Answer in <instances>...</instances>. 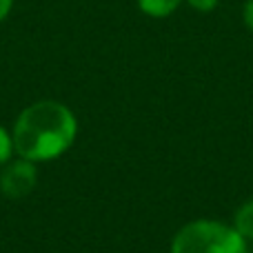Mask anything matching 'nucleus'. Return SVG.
<instances>
[{
    "instance_id": "423d86ee",
    "label": "nucleus",
    "mask_w": 253,
    "mask_h": 253,
    "mask_svg": "<svg viewBox=\"0 0 253 253\" xmlns=\"http://www.w3.org/2000/svg\"><path fill=\"white\" fill-rule=\"evenodd\" d=\"M11 153H13V138L11 133H7L4 126H0V167L11 160Z\"/></svg>"
},
{
    "instance_id": "39448f33",
    "label": "nucleus",
    "mask_w": 253,
    "mask_h": 253,
    "mask_svg": "<svg viewBox=\"0 0 253 253\" xmlns=\"http://www.w3.org/2000/svg\"><path fill=\"white\" fill-rule=\"evenodd\" d=\"M180 2L182 0H138V7L151 18H167L180 7Z\"/></svg>"
},
{
    "instance_id": "f257e3e1",
    "label": "nucleus",
    "mask_w": 253,
    "mask_h": 253,
    "mask_svg": "<svg viewBox=\"0 0 253 253\" xmlns=\"http://www.w3.org/2000/svg\"><path fill=\"white\" fill-rule=\"evenodd\" d=\"M78 135L74 111L56 100L29 105L13 125V151L31 162H47L67 153Z\"/></svg>"
},
{
    "instance_id": "6e6552de",
    "label": "nucleus",
    "mask_w": 253,
    "mask_h": 253,
    "mask_svg": "<svg viewBox=\"0 0 253 253\" xmlns=\"http://www.w3.org/2000/svg\"><path fill=\"white\" fill-rule=\"evenodd\" d=\"M242 18H245V25L247 29L253 34V0H249V2L245 4V11H242Z\"/></svg>"
},
{
    "instance_id": "20e7f679",
    "label": "nucleus",
    "mask_w": 253,
    "mask_h": 253,
    "mask_svg": "<svg viewBox=\"0 0 253 253\" xmlns=\"http://www.w3.org/2000/svg\"><path fill=\"white\" fill-rule=\"evenodd\" d=\"M233 229L247 242L253 240V200H247L245 205L238 207L236 215H233Z\"/></svg>"
},
{
    "instance_id": "1a4fd4ad",
    "label": "nucleus",
    "mask_w": 253,
    "mask_h": 253,
    "mask_svg": "<svg viewBox=\"0 0 253 253\" xmlns=\"http://www.w3.org/2000/svg\"><path fill=\"white\" fill-rule=\"evenodd\" d=\"M11 4H13V0H0V22H2L4 18L9 16V11H11Z\"/></svg>"
},
{
    "instance_id": "f03ea898",
    "label": "nucleus",
    "mask_w": 253,
    "mask_h": 253,
    "mask_svg": "<svg viewBox=\"0 0 253 253\" xmlns=\"http://www.w3.org/2000/svg\"><path fill=\"white\" fill-rule=\"evenodd\" d=\"M171 253H247V240L218 220H193L171 242Z\"/></svg>"
},
{
    "instance_id": "0eeeda50",
    "label": "nucleus",
    "mask_w": 253,
    "mask_h": 253,
    "mask_svg": "<svg viewBox=\"0 0 253 253\" xmlns=\"http://www.w3.org/2000/svg\"><path fill=\"white\" fill-rule=\"evenodd\" d=\"M187 2H189V7H193L196 11H202V13L213 11L218 7V0H187Z\"/></svg>"
},
{
    "instance_id": "7ed1b4c3",
    "label": "nucleus",
    "mask_w": 253,
    "mask_h": 253,
    "mask_svg": "<svg viewBox=\"0 0 253 253\" xmlns=\"http://www.w3.org/2000/svg\"><path fill=\"white\" fill-rule=\"evenodd\" d=\"M38 184V169L36 162L27 160V158H18V160H9L2 165L0 171V193L9 200H22L27 198Z\"/></svg>"
}]
</instances>
